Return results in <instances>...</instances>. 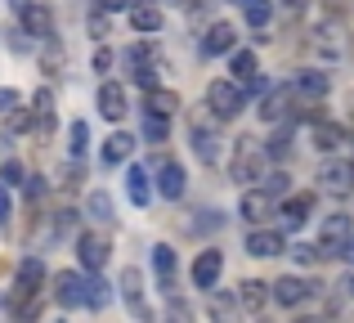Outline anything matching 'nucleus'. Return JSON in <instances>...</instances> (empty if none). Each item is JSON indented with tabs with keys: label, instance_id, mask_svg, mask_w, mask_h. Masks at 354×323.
<instances>
[{
	"label": "nucleus",
	"instance_id": "nucleus-1",
	"mask_svg": "<svg viewBox=\"0 0 354 323\" xmlns=\"http://www.w3.org/2000/svg\"><path fill=\"white\" fill-rule=\"evenodd\" d=\"M265 158H269V153H265V144H260V140H251V135H247V140H238L234 144V158H229V180H234V184L260 180Z\"/></svg>",
	"mask_w": 354,
	"mask_h": 323
},
{
	"label": "nucleus",
	"instance_id": "nucleus-2",
	"mask_svg": "<svg viewBox=\"0 0 354 323\" xmlns=\"http://www.w3.org/2000/svg\"><path fill=\"white\" fill-rule=\"evenodd\" d=\"M207 104L220 122H234V117L247 108V86L242 81H211L207 86Z\"/></svg>",
	"mask_w": 354,
	"mask_h": 323
},
{
	"label": "nucleus",
	"instance_id": "nucleus-3",
	"mask_svg": "<svg viewBox=\"0 0 354 323\" xmlns=\"http://www.w3.org/2000/svg\"><path fill=\"white\" fill-rule=\"evenodd\" d=\"M350 234H354V220L346 216V211L328 216V220H323V229H319V252L323 256H341V247L350 243Z\"/></svg>",
	"mask_w": 354,
	"mask_h": 323
},
{
	"label": "nucleus",
	"instance_id": "nucleus-4",
	"mask_svg": "<svg viewBox=\"0 0 354 323\" xmlns=\"http://www.w3.org/2000/svg\"><path fill=\"white\" fill-rule=\"evenodd\" d=\"M319 189L328 198H350L354 193V162H328L319 171Z\"/></svg>",
	"mask_w": 354,
	"mask_h": 323
},
{
	"label": "nucleus",
	"instance_id": "nucleus-5",
	"mask_svg": "<svg viewBox=\"0 0 354 323\" xmlns=\"http://www.w3.org/2000/svg\"><path fill=\"white\" fill-rule=\"evenodd\" d=\"M305 50H310L314 59H328V63H337L341 54H346V45L337 41V27H332V23H319L310 36H305Z\"/></svg>",
	"mask_w": 354,
	"mask_h": 323
},
{
	"label": "nucleus",
	"instance_id": "nucleus-6",
	"mask_svg": "<svg viewBox=\"0 0 354 323\" xmlns=\"http://www.w3.org/2000/svg\"><path fill=\"white\" fill-rule=\"evenodd\" d=\"M86 288H90V279L63 270L59 279H54V301H59L63 310H81V306H86Z\"/></svg>",
	"mask_w": 354,
	"mask_h": 323
},
{
	"label": "nucleus",
	"instance_id": "nucleus-7",
	"mask_svg": "<svg viewBox=\"0 0 354 323\" xmlns=\"http://www.w3.org/2000/svg\"><path fill=\"white\" fill-rule=\"evenodd\" d=\"M41 283H45V265L36 261V256H23V261H18V279H14V306L27 301V297H36Z\"/></svg>",
	"mask_w": 354,
	"mask_h": 323
},
{
	"label": "nucleus",
	"instance_id": "nucleus-8",
	"mask_svg": "<svg viewBox=\"0 0 354 323\" xmlns=\"http://www.w3.org/2000/svg\"><path fill=\"white\" fill-rule=\"evenodd\" d=\"M121 301H126V310L135 319H148V301H144V274L135 270V265H126L121 270Z\"/></svg>",
	"mask_w": 354,
	"mask_h": 323
},
{
	"label": "nucleus",
	"instance_id": "nucleus-9",
	"mask_svg": "<svg viewBox=\"0 0 354 323\" xmlns=\"http://www.w3.org/2000/svg\"><path fill=\"white\" fill-rule=\"evenodd\" d=\"M242 220L247 225H260V220H269L274 216V189H247L242 193Z\"/></svg>",
	"mask_w": 354,
	"mask_h": 323
},
{
	"label": "nucleus",
	"instance_id": "nucleus-10",
	"mask_svg": "<svg viewBox=\"0 0 354 323\" xmlns=\"http://www.w3.org/2000/svg\"><path fill=\"white\" fill-rule=\"evenodd\" d=\"M184 184H189L184 166L171 162V158H162V166H157V193H162V198H171V202H180L184 198Z\"/></svg>",
	"mask_w": 354,
	"mask_h": 323
},
{
	"label": "nucleus",
	"instance_id": "nucleus-11",
	"mask_svg": "<svg viewBox=\"0 0 354 323\" xmlns=\"http://www.w3.org/2000/svg\"><path fill=\"white\" fill-rule=\"evenodd\" d=\"M108 252H113V247H108L104 234H81V238H77V256H81V265H86L90 274L108 265Z\"/></svg>",
	"mask_w": 354,
	"mask_h": 323
},
{
	"label": "nucleus",
	"instance_id": "nucleus-12",
	"mask_svg": "<svg viewBox=\"0 0 354 323\" xmlns=\"http://www.w3.org/2000/svg\"><path fill=\"white\" fill-rule=\"evenodd\" d=\"M18 14H23V32L27 36H36V41H50V36H54V18H50L45 5H32V0H27Z\"/></svg>",
	"mask_w": 354,
	"mask_h": 323
},
{
	"label": "nucleus",
	"instance_id": "nucleus-13",
	"mask_svg": "<svg viewBox=\"0 0 354 323\" xmlns=\"http://www.w3.org/2000/svg\"><path fill=\"white\" fill-rule=\"evenodd\" d=\"M220 270H225V256H220L216 247H211V252H198V261H193V283L211 292L220 283Z\"/></svg>",
	"mask_w": 354,
	"mask_h": 323
},
{
	"label": "nucleus",
	"instance_id": "nucleus-14",
	"mask_svg": "<svg viewBox=\"0 0 354 323\" xmlns=\"http://www.w3.org/2000/svg\"><path fill=\"white\" fill-rule=\"evenodd\" d=\"M314 211V193H292V198L278 207V220H283V229H301L305 220H310Z\"/></svg>",
	"mask_w": 354,
	"mask_h": 323
},
{
	"label": "nucleus",
	"instance_id": "nucleus-15",
	"mask_svg": "<svg viewBox=\"0 0 354 323\" xmlns=\"http://www.w3.org/2000/svg\"><path fill=\"white\" fill-rule=\"evenodd\" d=\"M310 297H314V283L287 279V274H283V279L274 283V301H278V306H287V310H292V306H305Z\"/></svg>",
	"mask_w": 354,
	"mask_h": 323
},
{
	"label": "nucleus",
	"instance_id": "nucleus-16",
	"mask_svg": "<svg viewBox=\"0 0 354 323\" xmlns=\"http://www.w3.org/2000/svg\"><path fill=\"white\" fill-rule=\"evenodd\" d=\"M126 63L135 68V81L144 90H153L157 86V72H153V50H144V45H130L126 50Z\"/></svg>",
	"mask_w": 354,
	"mask_h": 323
},
{
	"label": "nucleus",
	"instance_id": "nucleus-17",
	"mask_svg": "<svg viewBox=\"0 0 354 323\" xmlns=\"http://www.w3.org/2000/svg\"><path fill=\"white\" fill-rule=\"evenodd\" d=\"M99 113H104L108 122H121V117H126V90H121L117 81H104V86H99Z\"/></svg>",
	"mask_w": 354,
	"mask_h": 323
},
{
	"label": "nucleus",
	"instance_id": "nucleus-18",
	"mask_svg": "<svg viewBox=\"0 0 354 323\" xmlns=\"http://www.w3.org/2000/svg\"><path fill=\"white\" fill-rule=\"evenodd\" d=\"M283 117H292V90H269L265 104H260V122L278 126Z\"/></svg>",
	"mask_w": 354,
	"mask_h": 323
},
{
	"label": "nucleus",
	"instance_id": "nucleus-19",
	"mask_svg": "<svg viewBox=\"0 0 354 323\" xmlns=\"http://www.w3.org/2000/svg\"><path fill=\"white\" fill-rule=\"evenodd\" d=\"M247 252L269 261V256L283 252V234H278V229H251V234H247Z\"/></svg>",
	"mask_w": 354,
	"mask_h": 323
},
{
	"label": "nucleus",
	"instance_id": "nucleus-20",
	"mask_svg": "<svg viewBox=\"0 0 354 323\" xmlns=\"http://www.w3.org/2000/svg\"><path fill=\"white\" fill-rule=\"evenodd\" d=\"M234 41H238V32L229 23H211L207 36H202V50H207V54H229V50H234Z\"/></svg>",
	"mask_w": 354,
	"mask_h": 323
},
{
	"label": "nucleus",
	"instance_id": "nucleus-21",
	"mask_svg": "<svg viewBox=\"0 0 354 323\" xmlns=\"http://www.w3.org/2000/svg\"><path fill=\"white\" fill-rule=\"evenodd\" d=\"M130 23H135V32H162V9L153 0H135L130 5Z\"/></svg>",
	"mask_w": 354,
	"mask_h": 323
},
{
	"label": "nucleus",
	"instance_id": "nucleus-22",
	"mask_svg": "<svg viewBox=\"0 0 354 323\" xmlns=\"http://www.w3.org/2000/svg\"><path fill=\"white\" fill-rule=\"evenodd\" d=\"M153 270H157V283H162V292H175V252L166 243L153 247Z\"/></svg>",
	"mask_w": 354,
	"mask_h": 323
},
{
	"label": "nucleus",
	"instance_id": "nucleus-23",
	"mask_svg": "<svg viewBox=\"0 0 354 323\" xmlns=\"http://www.w3.org/2000/svg\"><path fill=\"white\" fill-rule=\"evenodd\" d=\"M130 153H135V140H130L126 131L108 135V144H104V166H121V162H130Z\"/></svg>",
	"mask_w": 354,
	"mask_h": 323
},
{
	"label": "nucleus",
	"instance_id": "nucleus-24",
	"mask_svg": "<svg viewBox=\"0 0 354 323\" xmlns=\"http://www.w3.org/2000/svg\"><path fill=\"white\" fill-rule=\"evenodd\" d=\"M193 153H198L207 166H216V158H220V140L211 135V126H193Z\"/></svg>",
	"mask_w": 354,
	"mask_h": 323
},
{
	"label": "nucleus",
	"instance_id": "nucleus-25",
	"mask_svg": "<svg viewBox=\"0 0 354 323\" xmlns=\"http://www.w3.org/2000/svg\"><path fill=\"white\" fill-rule=\"evenodd\" d=\"M296 90H301V95L305 99H323V95H328V90H332V81H328V72H301V77H296Z\"/></svg>",
	"mask_w": 354,
	"mask_h": 323
},
{
	"label": "nucleus",
	"instance_id": "nucleus-26",
	"mask_svg": "<svg viewBox=\"0 0 354 323\" xmlns=\"http://www.w3.org/2000/svg\"><path fill=\"white\" fill-rule=\"evenodd\" d=\"M314 149H319V153L346 149V131H341V126H332V122H319V131H314Z\"/></svg>",
	"mask_w": 354,
	"mask_h": 323
},
{
	"label": "nucleus",
	"instance_id": "nucleus-27",
	"mask_svg": "<svg viewBox=\"0 0 354 323\" xmlns=\"http://www.w3.org/2000/svg\"><path fill=\"white\" fill-rule=\"evenodd\" d=\"M126 193H130V202H135V207H144V202H148L153 184H148V171H144V166H130V171H126Z\"/></svg>",
	"mask_w": 354,
	"mask_h": 323
},
{
	"label": "nucleus",
	"instance_id": "nucleus-28",
	"mask_svg": "<svg viewBox=\"0 0 354 323\" xmlns=\"http://www.w3.org/2000/svg\"><path fill=\"white\" fill-rule=\"evenodd\" d=\"M32 113H36V131L50 135V126H54V95H50V90H36Z\"/></svg>",
	"mask_w": 354,
	"mask_h": 323
},
{
	"label": "nucleus",
	"instance_id": "nucleus-29",
	"mask_svg": "<svg viewBox=\"0 0 354 323\" xmlns=\"http://www.w3.org/2000/svg\"><path fill=\"white\" fill-rule=\"evenodd\" d=\"M41 68L50 72V77H59V72L68 68V54H63V45L54 41V36H50V41H45V50H41Z\"/></svg>",
	"mask_w": 354,
	"mask_h": 323
},
{
	"label": "nucleus",
	"instance_id": "nucleus-30",
	"mask_svg": "<svg viewBox=\"0 0 354 323\" xmlns=\"http://www.w3.org/2000/svg\"><path fill=\"white\" fill-rule=\"evenodd\" d=\"M234 77L242 81V86H251V81L260 77V63H256V54H251V50H238L234 54Z\"/></svg>",
	"mask_w": 354,
	"mask_h": 323
},
{
	"label": "nucleus",
	"instance_id": "nucleus-31",
	"mask_svg": "<svg viewBox=\"0 0 354 323\" xmlns=\"http://www.w3.org/2000/svg\"><path fill=\"white\" fill-rule=\"evenodd\" d=\"M144 104L153 108V113H166V117H171L175 108H180V95H175V90H162V86H153V90H148V99H144Z\"/></svg>",
	"mask_w": 354,
	"mask_h": 323
},
{
	"label": "nucleus",
	"instance_id": "nucleus-32",
	"mask_svg": "<svg viewBox=\"0 0 354 323\" xmlns=\"http://www.w3.org/2000/svg\"><path fill=\"white\" fill-rule=\"evenodd\" d=\"M238 301H242V310H251V315H256L260 306H265V283H256V279H247L238 288Z\"/></svg>",
	"mask_w": 354,
	"mask_h": 323
},
{
	"label": "nucleus",
	"instance_id": "nucleus-33",
	"mask_svg": "<svg viewBox=\"0 0 354 323\" xmlns=\"http://www.w3.org/2000/svg\"><path fill=\"white\" fill-rule=\"evenodd\" d=\"M166 135H171V126H166V113H153V108H148V113H144V140L162 144Z\"/></svg>",
	"mask_w": 354,
	"mask_h": 323
},
{
	"label": "nucleus",
	"instance_id": "nucleus-34",
	"mask_svg": "<svg viewBox=\"0 0 354 323\" xmlns=\"http://www.w3.org/2000/svg\"><path fill=\"white\" fill-rule=\"evenodd\" d=\"M265 153H269V162H283L287 153H292V126H283V131H274V140L265 144Z\"/></svg>",
	"mask_w": 354,
	"mask_h": 323
},
{
	"label": "nucleus",
	"instance_id": "nucleus-35",
	"mask_svg": "<svg viewBox=\"0 0 354 323\" xmlns=\"http://www.w3.org/2000/svg\"><path fill=\"white\" fill-rule=\"evenodd\" d=\"M90 220H99V225H108V220H113V198H108L104 189L90 193Z\"/></svg>",
	"mask_w": 354,
	"mask_h": 323
},
{
	"label": "nucleus",
	"instance_id": "nucleus-36",
	"mask_svg": "<svg viewBox=\"0 0 354 323\" xmlns=\"http://www.w3.org/2000/svg\"><path fill=\"white\" fill-rule=\"evenodd\" d=\"M242 14H247L251 27H265L269 18H274V5H269V0H247V5H242Z\"/></svg>",
	"mask_w": 354,
	"mask_h": 323
},
{
	"label": "nucleus",
	"instance_id": "nucleus-37",
	"mask_svg": "<svg viewBox=\"0 0 354 323\" xmlns=\"http://www.w3.org/2000/svg\"><path fill=\"white\" fill-rule=\"evenodd\" d=\"M5 126L14 135H23V131H32V126H36V113H32V108H14V113L5 117Z\"/></svg>",
	"mask_w": 354,
	"mask_h": 323
},
{
	"label": "nucleus",
	"instance_id": "nucleus-38",
	"mask_svg": "<svg viewBox=\"0 0 354 323\" xmlns=\"http://www.w3.org/2000/svg\"><path fill=\"white\" fill-rule=\"evenodd\" d=\"M86 144H90V126H86V122H72V131H68L72 158H81V153H86Z\"/></svg>",
	"mask_w": 354,
	"mask_h": 323
},
{
	"label": "nucleus",
	"instance_id": "nucleus-39",
	"mask_svg": "<svg viewBox=\"0 0 354 323\" xmlns=\"http://www.w3.org/2000/svg\"><path fill=\"white\" fill-rule=\"evenodd\" d=\"M86 306H90V310H104V306H108V283L90 279V288H86Z\"/></svg>",
	"mask_w": 354,
	"mask_h": 323
},
{
	"label": "nucleus",
	"instance_id": "nucleus-40",
	"mask_svg": "<svg viewBox=\"0 0 354 323\" xmlns=\"http://www.w3.org/2000/svg\"><path fill=\"white\" fill-rule=\"evenodd\" d=\"M287 252H292V256H296V261H301V265H314V261H319V247H305V243L287 247Z\"/></svg>",
	"mask_w": 354,
	"mask_h": 323
},
{
	"label": "nucleus",
	"instance_id": "nucleus-41",
	"mask_svg": "<svg viewBox=\"0 0 354 323\" xmlns=\"http://www.w3.org/2000/svg\"><path fill=\"white\" fill-rule=\"evenodd\" d=\"M0 180H5V184H23V166H18V162H5V166H0Z\"/></svg>",
	"mask_w": 354,
	"mask_h": 323
},
{
	"label": "nucleus",
	"instance_id": "nucleus-42",
	"mask_svg": "<svg viewBox=\"0 0 354 323\" xmlns=\"http://www.w3.org/2000/svg\"><path fill=\"white\" fill-rule=\"evenodd\" d=\"M9 216H14V202H9V184L0 180V225H5Z\"/></svg>",
	"mask_w": 354,
	"mask_h": 323
},
{
	"label": "nucleus",
	"instance_id": "nucleus-43",
	"mask_svg": "<svg viewBox=\"0 0 354 323\" xmlns=\"http://www.w3.org/2000/svg\"><path fill=\"white\" fill-rule=\"evenodd\" d=\"M90 36H108V18H104V9H95V14H90Z\"/></svg>",
	"mask_w": 354,
	"mask_h": 323
},
{
	"label": "nucleus",
	"instance_id": "nucleus-44",
	"mask_svg": "<svg viewBox=\"0 0 354 323\" xmlns=\"http://www.w3.org/2000/svg\"><path fill=\"white\" fill-rule=\"evenodd\" d=\"M108 68H113V50L99 45V50H95V72H104V77H108Z\"/></svg>",
	"mask_w": 354,
	"mask_h": 323
},
{
	"label": "nucleus",
	"instance_id": "nucleus-45",
	"mask_svg": "<svg viewBox=\"0 0 354 323\" xmlns=\"http://www.w3.org/2000/svg\"><path fill=\"white\" fill-rule=\"evenodd\" d=\"M14 108H18V95L14 90H0V117H9Z\"/></svg>",
	"mask_w": 354,
	"mask_h": 323
},
{
	"label": "nucleus",
	"instance_id": "nucleus-46",
	"mask_svg": "<svg viewBox=\"0 0 354 323\" xmlns=\"http://www.w3.org/2000/svg\"><path fill=\"white\" fill-rule=\"evenodd\" d=\"M278 5H283L287 18H301V14H305V0H278Z\"/></svg>",
	"mask_w": 354,
	"mask_h": 323
},
{
	"label": "nucleus",
	"instance_id": "nucleus-47",
	"mask_svg": "<svg viewBox=\"0 0 354 323\" xmlns=\"http://www.w3.org/2000/svg\"><path fill=\"white\" fill-rule=\"evenodd\" d=\"M104 14H117V9H130V0H95Z\"/></svg>",
	"mask_w": 354,
	"mask_h": 323
},
{
	"label": "nucleus",
	"instance_id": "nucleus-48",
	"mask_svg": "<svg viewBox=\"0 0 354 323\" xmlns=\"http://www.w3.org/2000/svg\"><path fill=\"white\" fill-rule=\"evenodd\" d=\"M323 9H328L332 18H341V14H346V0H323Z\"/></svg>",
	"mask_w": 354,
	"mask_h": 323
},
{
	"label": "nucleus",
	"instance_id": "nucleus-49",
	"mask_svg": "<svg viewBox=\"0 0 354 323\" xmlns=\"http://www.w3.org/2000/svg\"><path fill=\"white\" fill-rule=\"evenodd\" d=\"M27 198H32V202L41 198V175H32V180H27Z\"/></svg>",
	"mask_w": 354,
	"mask_h": 323
},
{
	"label": "nucleus",
	"instance_id": "nucleus-50",
	"mask_svg": "<svg viewBox=\"0 0 354 323\" xmlns=\"http://www.w3.org/2000/svg\"><path fill=\"white\" fill-rule=\"evenodd\" d=\"M341 261H350V265H354V234H350V243L341 247Z\"/></svg>",
	"mask_w": 354,
	"mask_h": 323
},
{
	"label": "nucleus",
	"instance_id": "nucleus-51",
	"mask_svg": "<svg viewBox=\"0 0 354 323\" xmlns=\"http://www.w3.org/2000/svg\"><path fill=\"white\" fill-rule=\"evenodd\" d=\"M234 5H247V0H234Z\"/></svg>",
	"mask_w": 354,
	"mask_h": 323
}]
</instances>
